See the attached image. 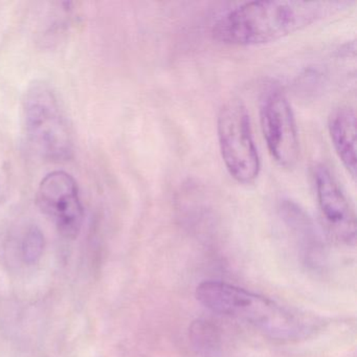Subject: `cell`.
<instances>
[{"mask_svg": "<svg viewBox=\"0 0 357 357\" xmlns=\"http://www.w3.org/2000/svg\"><path fill=\"white\" fill-rule=\"evenodd\" d=\"M312 178L319 211L328 227L344 243L354 244V210L337 179L323 162L313 167Z\"/></svg>", "mask_w": 357, "mask_h": 357, "instance_id": "7", "label": "cell"}, {"mask_svg": "<svg viewBox=\"0 0 357 357\" xmlns=\"http://www.w3.org/2000/svg\"><path fill=\"white\" fill-rule=\"evenodd\" d=\"M332 145L347 172L356 177V114L354 108L342 105L332 110L328 119Z\"/></svg>", "mask_w": 357, "mask_h": 357, "instance_id": "8", "label": "cell"}, {"mask_svg": "<svg viewBox=\"0 0 357 357\" xmlns=\"http://www.w3.org/2000/svg\"><path fill=\"white\" fill-rule=\"evenodd\" d=\"M280 212L304 252L307 262L309 264H319L324 258V244L312 219L291 200H283L280 206Z\"/></svg>", "mask_w": 357, "mask_h": 357, "instance_id": "9", "label": "cell"}, {"mask_svg": "<svg viewBox=\"0 0 357 357\" xmlns=\"http://www.w3.org/2000/svg\"><path fill=\"white\" fill-rule=\"evenodd\" d=\"M217 137L227 172L240 185L254 183L261 162L252 137L250 114L241 100L231 98L222 104L217 116Z\"/></svg>", "mask_w": 357, "mask_h": 357, "instance_id": "4", "label": "cell"}, {"mask_svg": "<svg viewBox=\"0 0 357 357\" xmlns=\"http://www.w3.org/2000/svg\"><path fill=\"white\" fill-rule=\"evenodd\" d=\"M26 137L33 149L45 160L62 162L73 153L70 125L51 87L35 84L24 101Z\"/></svg>", "mask_w": 357, "mask_h": 357, "instance_id": "3", "label": "cell"}, {"mask_svg": "<svg viewBox=\"0 0 357 357\" xmlns=\"http://www.w3.org/2000/svg\"><path fill=\"white\" fill-rule=\"evenodd\" d=\"M37 202L40 210L53 221L63 237H78L84 211L78 185L72 175L64 171L49 173L39 185Z\"/></svg>", "mask_w": 357, "mask_h": 357, "instance_id": "6", "label": "cell"}, {"mask_svg": "<svg viewBox=\"0 0 357 357\" xmlns=\"http://www.w3.org/2000/svg\"><path fill=\"white\" fill-rule=\"evenodd\" d=\"M195 296L208 310L244 321L273 340H304L317 329L312 317L225 282H202Z\"/></svg>", "mask_w": 357, "mask_h": 357, "instance_id": "2", "label": "cell"}, {"mask_svg": "<svg viewBox=\"0 0 357 357\" xmlns=\"http://www.w3.org/2000/svg\"><path fill=\"white\" fill-rule=\"evenodd\" d=\"M43 246H45V238L43 233L36 227L29 229L22 242V252L26 262H36L43 254Z\"/></svg>", "mask_w": 357, "mask_h": 357, "instance_id": "10", "label": "cell"}, {"mask_svg": "<svg viewBox=\"0 0 357 357\" xmlns=\"http://www.w3.org/2000/svg\"><path fill=\"white\" fill-rule=\"evenodd\" d=\"M260 122L271 158L282 168H294L300 158L298 127L291 105L278 85H268L262 91Z\"/></svg>", "mask_w": 357, "mask_h": 357, "instance_id": "5", "label": "cell"}, {"mask_svg": "<svg viewBox=\"0 0 357 357\" xmlns=\"http://www.w3.org/2000/svg\"><path fill=\"white\" fill-rule=\"evenodd\" d=\"M352 5L348 1H252L221 15L212 28L215 40L233 47L275 43Z\"/></svg>", "mask_w": 357, "mask_h": 357, "instance_id": "1", "label": "cell"}]
</instances>
